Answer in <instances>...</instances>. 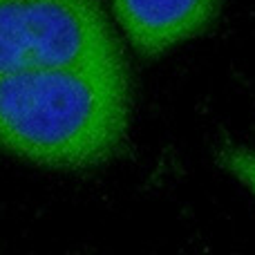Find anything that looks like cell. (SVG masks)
<instances>
[{
  "instance_id": "obj_1",
  "label": "cell",
  "mask_w": 255,
  "mask_h": 255,
  "mask_svg": "<svg viewBox=\"0 0 255 255\" xmlns=\"http://www.w3.org/2000/svg\"><path fill=\"white\" fill-rule=\"evenodd\" d=\"M130 112L121 52L0 76V152L52 170H90L121 150Z\"/></svg>"
},
{
  "instance_id": "obj_4",
  "label": "cell",
  "mask_w": 255,
  "mask_h": 255,
  "mask_svg": "<svg viewBox=\"0 0 255 255\" xmlns=\"http://www.w3.org/2000/svg\"><path fill=\"white\" fill-rule=\"evenodd\" d=\"M213 161L255 197V148L242 143H222Z\"/></svg>"
},
{
  "instance_id": "obj_2",
  "label": "cell",
  "mask_w": 255,
  "mask_h": 255,
  "mask_svg": "<svg viewBox=\"0 0 255 255\" xmlns=\"http://www.w3.org/2000/svg\"><path fill=\"white\" fill-rule=\"evenodd\" d=\"M117 52L101 0H0V76Z\"/></svg>"
},
{
  "instance_id": "obj_3",
  "label": "cell",
  "mask_w": 255,
  "mask_h": 255,
  "mask_svg": "<svg viewBox=\"0 0 255 255\" xmlns=\"http://www.w3.org/2000/svg\"><path fill=\"white\" fill-rule=\"evenodd\" d=\"M222 0H112V13L136 54L157 58L204 34Z\"/></svg>"
}]
</instances>
